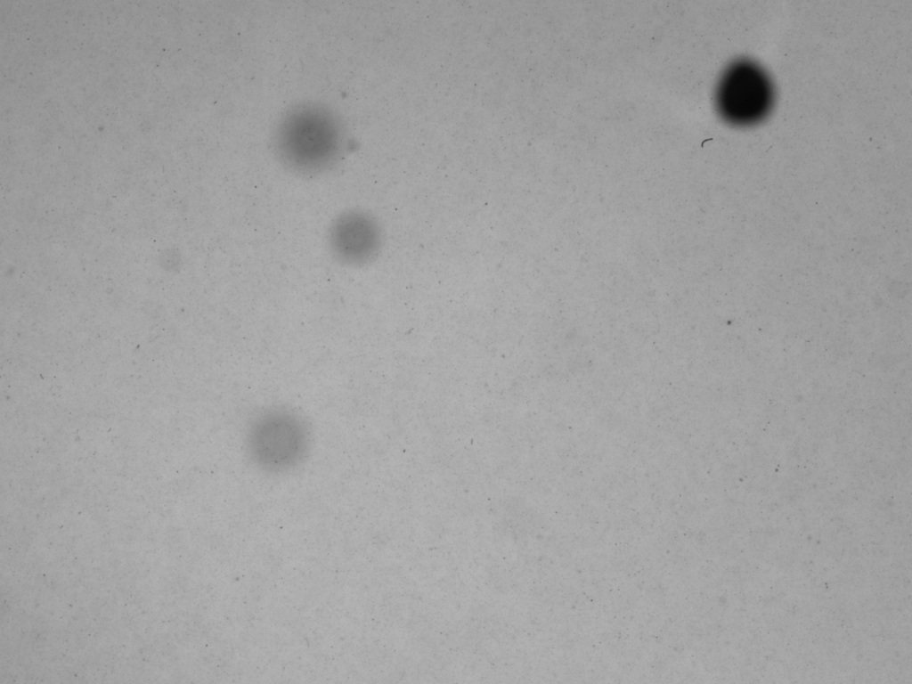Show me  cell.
I'll list each match as a JSON object with an SVG mask.
<instances>
[{"label": "cell", "mask_w": 912, "mask_h": 684, "mask_svg": "<svg viewBox=\"0 0 912 684\" xmlns=\"http://www.w3.org/2000/svg\"><path fill=\"white\" fill-rule=\"evenodd\" d=\"M273 143L276 157L287 169L313 176L338 162L344 151L345 132L338 117L329 107L304 102L281 116Z\"/></svg>", "instance_id": "1"}, {"label": "cell", "mask_w": 912, "mask_h": 684, "mask_svg": "<svg viewBox=\"0 0 912 684\" xmlns=\"http://www.w3.org/2000/svg\"><path fill=\"white\" fill-rule=\"evenodd\" d=\"M309 432L296 414L268 411L255 419L247 433L253 462L268 470L289 469L300 463L309 448Z\"/></svg>", "instance_id": "2"}, {"label": "cell", "mask_w": 912, "mask_h": 684, "mask_svg": "<svg viewBox=\"0 0 912 684\" xmlns=\"http://www.w3.org/2000/svg\"><path fill=\"white\" fill-rule=\"evenodd\" d=\"M384 234L379 221L370 213L358 208L347 209L332 219L326 243L331 257L339 265L360 268L379 256Z\"/></svg>", "instance_id": "3"}, {"label": "cell", "mask_w": 912, "mask_h": 684, "mask_svg": "<svg viewBox=\"0 0 912 684\" xmlns=\"http://www.w3.org/2000/svg\"><path fill=\"white\" fill-rule=\"evenodd\" d=\"M770 101L767 78L753 66L737 63L723 75L717 90L721 113L737 123L751 122L763 115Z\"/></svg>", "instance_id": "4"}]
</instances>
